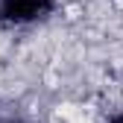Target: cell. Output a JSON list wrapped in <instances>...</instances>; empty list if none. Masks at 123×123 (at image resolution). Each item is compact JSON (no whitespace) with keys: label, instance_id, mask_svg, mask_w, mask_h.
I'll return each instance as SVG.
<instances>
[{"label":"cell","instance_id":"7a4b0ae2","mask_svg":"<svg viewBox=\"0 0 123 123\" xmlns=\"http://www.w3.org/2000/svg\"><path fill=\"white\" fill-rule=\"evenodd\" d=\"M111 123H123V114H120V117H111Z\"/></svg>","mask_w":123,"mask_h":123},{"label":"cell","instance_id":"6da1fadb","mask_svg":"<svg viewBox=\"0 0 123 123\" xmlns=\"http://www.w3.org/2000/svg\"><path fill=\"white\" fill-rule=\"evenodd\" d=\"M50 9H53V0H0V21L29 24L44 18Z\"/></svg>","mask_w":123,"mask_h":123}]
</instances>
